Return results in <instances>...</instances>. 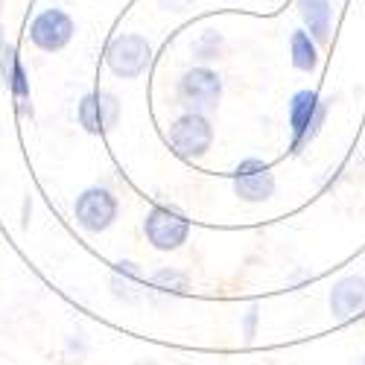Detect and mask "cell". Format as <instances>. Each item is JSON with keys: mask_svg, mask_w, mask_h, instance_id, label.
<instances>
[{"mask_svg": "<svg viewBox=\"0 0 365 365\" xmlns=\"http://www.w3.org/2000/svg\"><path fill=\"white\" fill-rule=\"evenodd\" d=\"M167 138H170V146L175 149L178 158L199 161L210 152V146H214V126H210L207 114L185 111L178 120H173Z\"/></svg>", "mask_w": 365, "mask_h": 365, "instance_id": "6da1fadb", "label": "cell"}, {"mask_svg": "<svg viewBox=\"0 0 365 365\" xmlns=\"http://www.w3.org/2000/svg\"><path fill=\"white\" fill-rule=\"evenodd\" d=\"M324 117H327V103L316 94V91H310V88L295 91L292 100H289V135H292L289 149L295 155L304 152V146L322 132Z\"/></svg>", "mask_w": 365, "mask_h": 365, "instance_id": "7a4b0ae2", "label": "cell"}, {"mask_svg": "<svg viewBox=\"0 0 365 365\" xmlns=\"http://www.w3.org/2000/svg\"><path fill=\"white\" fill-rule=\"evenodd\" d=\"M152 62V44L140 33H120L106 47V68L117 79H138Z\"/></svg>", "mask_w": 365, "mask_h": 365, "instance_id": "3957f363", "label": "cell"}, {"mask_svg": "<svg viewBox=\"0 0 365 365\" xmlns=\"http://www.w3.org/2000/svg\"><path fill=\"white\" fill-rule=\"evenodd\" d=\"M143 234H146L152 249H158V252H175V249L185 246L187 237H190V220L181 214L178 207L158 205V207H152L149 214H146Z\"/></svg>", "mask_w": 365, "mask_h": 365, "instance_id": "277c9868", "label": "cell"}, {"mask_svg": "<svg viewBox=\"0 0 365 365\" xmlns=\"http://www.w3.org/2000/svg\"><path fill=\"white\" fill-rule=\"evenodd\" d=\"M117 196L108 187H88L73 202V220L88 234H103L117 222Z\"/></svg>", "mask_w": 365, "mask_h": 365, "instance_id": "5b68a950", "label": "cell"}, {"mask_svg": "<svg viewBox=\"0 0 365 365\" xmlns=\"http://www.w3.org/2000/svg\"><path fill=\"white\" fill-rule=\"evenodd\" d=\"M178 100L187 106V111H214L222 100V79L217 71L205 65L190 68L185 76L178 79Z\"/></svg>", "mask_w": 365, "mask_h": 365, "instance_id": "8992f818", "label": "cell"}, {"mask_svg": "<svg viewBox=\"0 0 365 365\" xmlns=\"http://www.w3.org/2000/svg\"><path fill=\"white\" fill-rule=\"evenodd\" d=\"M73 33H76L73 18L65 9H56V6L38 12L33 18V24H29V41H33L38 50H44V53L65 50L73 41Z\"/></svg>", "mask_w": 365, "mask_h": 365, "instance_id": "52a82bcc", "label": "cell"}, {"mask_svg": "<svg viewBox=\"0 0 365 365\" xmlns=\"http://www.w3.org/2000/svg\"><path fill=\"white\" fill-rule=\"evenodd\" d=\"M231 181H234V193H237L242 202H252V205L269 202L272 196H275V187H278L275 173H272L269 164L260 161V158L240 161Z\"/></svg>", "mask_w": 365, "mask_h": 365, "instance_id": "ba28073f", "label": "cell"}, {"mask_svg": "<svg viewBox=\"0 0 365 365\" xmlns=\"http://www.w3.org/2000/svg\"><path fill=\"white\" fill-rule=\"evenodd\" d=\"M76 120L88 135H106L120 120V103L111 91H91L76 106Z\"/></svg>", "mask_w": 365, "mask_h": 365, "instance_id": "9c48e42d", "label": "cell"}, {"mask_svg": "<svg viewBox=\"0 0 365 365\" xmlns=\"http://www.w3.org/2000/svg\"><path fill=\"white\" fill-rule=\"evenodd\" d=\"M362 313H365V278L359 275L339 278L330 289V316L339 322H348Z\"/></svg>", "mask_w": 365, "mask_h": 365, "instance_id": "30bf717a", "label": "cell"}, {"mask_svg": "<svg viewBox=\"0 0 365 365\" xmlns=\"http://www.w3.org/2000/svg\"><path fill=\"white\" fill-rule=\"evenodd\" d=\"M0 79H4L6 88L12 91L18 111L24 117L33 114V106H29V79H26V71H24V65H21V58H18V53H15L12 44H6L4 58H0Z\"/></svg>", "mask_w": 365, "mask_h": 365, "instance_id": "8fae6325", "label": "cell"}, {"mask_svg": "<svg viewBox=\"0 0 365 365\" xmlns=\"http://www.w3.org/2000/svg\"><path fill=\"white\" fill-rule=\"evenodd\" d=\"M111 292H114V298L126 301V304H135V301H140L146 295V284L140 278L138 263H132V260L114 263V269H111Z\"/></svg>", "mask_w": 365, "mask_h": 365, "instance_id": "7c38bea8", "label": "cell"}, {"mask_svg": "<svg viewBox=\"0 0 365 365\" xmlns=\"http://www.w3.org/2000/svg\"><path fill=\"white\" fill-rule=\"evenodd\" d=\"M298 15L304 21V29H307L316 41L330 38V24H333L330 0H298Z\"/></svg>", "mask_w": 365, "mask_h": 365, "instance_id": "4fadbf2b", "label": "cell"}, {"mask_svg": "<svg viewBox=\"0 0 365 365\" xmlns=\"http://www.w3.org/2000/svg\"><path fill=\"white\" fill-rule=\"evenodd\" d=\"M187 289H190V281L178 269H161L146 281V295L152 301H173L178 295H185Z\"/></svg>", "mask_w": 365, "mask_h": 365, "instance_id": "5bb4252c", "label": "cell"}, {"mask_svg": "<svg viewBox=\"0 0 365 365\" xmlns=\"http://www.w3.org/2000/svg\"><path fill=\"white\" fill-rule=\"evenodd\" d=\"M289 53H292V68L310 73L319 65V50H316V38L307 29H295L289 36Z\"/></svg>", "mask_w": 365, "mask_h": 365, "instance_id": "9a60e30c", "label": "cell"}, {"mask_svg": "<svg viewBox=\"0 0 365 365\" xmlns=\"http://www.w3.org/2000/svg\"><path fill=\"white\" fill-rule=\"evenodd\" d=\"M220 47H222V38L217 36V33H205L196 44H193V53H196V58H217L220 56Z\"/></svg>", "mask_w": 365, "mask_h": 365, "instance_id": "2e32d148", "label": "cell"}, {"mask_svg": "<svg viewBox=\"0 0 365 365\" xmlns=\"http://www.w3.org/2000/svg\"><path fill=\"white\" fill-rule=\"evenodd\" d=\"M255 313H257V307H252V313H249V322H246V339L255 336Z\"/></svg>", "mask_w": 365, "mask_h": 365, "instance_id": "e0dca14e", "label": "cell"}, {"mask_svg": "<svg viewBox=\"0 0 365 365\" xmlns=\"http://www.w3.org/2000/svg\"><path fill=\"white\" fill-rule=\"evenodd\" d=\"M4 50H6V41H4V26H0V58H4Z\"/></svg>", "mask_w": 365, "mask_h": 365, "instance_id": "ac0fdd59", "label": "cell"}, {"mask_svg": "<svg viewBox=\"0 0 365 365\" xmlns=\"http://www.w3.org/2000/svg\"><path fill=\"white\" fill-rule=\"evenodd\" d=\"M138 365H155V362H152V359H140Z\"/></svg>", "mask_w": 365, "mask_h": 365, "instance_id": "d6986e66", "label": "cell"}, {"mask_svg": "<svg viewBox=\"0 0 365 365\" xmlns=\"http://www.w3.org/2000/svg\"><path fill=\"white\" fill-rule=\"evenodd\" d=\"M362 365H365V356H362Z\"/></svg>", "mask_w": 365, "mask_h": 365, "instance_id": "ffe728a7", "label": "cell"}]
</instances>
